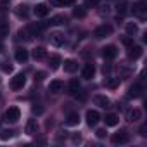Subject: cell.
<instances>
[{"instance_id":"cell-1","label":"cell","mask_w":147,"mask_h":147,"mask_svg":"<svg viewBox=\"0 0 147 147\" xmlns=\"http://www.w3.org/2000/svg\"><path fill=\"white\" fill-rule=\"evenodd\" d=\"M113 33V26L111 24H100L99 28H95V31H94V36L97 38V40H102V38H106V36H109Z\"/></svg>"},{"instance_id":"cell-2","label":"cell","mask_w":147,"mask_h":147,"mask_svg":"<svg viewBox=\"0 0 147 147\" xmlns=\"http://www.w3.org/2000/svg\"><path fill=\"white\" fill-rule=\"evenodd\" d=\"M130 142V135H128V131L126 130H119L118 133H114L113 135V144H119V145H123V144H128Z\"/></svg>"},{"instance_id":"cell-3","label":"cell","mask_w":147,"mask_h":147,"mask_svg":"<svg viewBox=\"0 0 147 147\" xmlns=\"http://www.w3.org/2000/svg\"><path fill=\"white\" fill-rule=\"evenodd\" d=\"M19 118H21V111H19V107L12 106V107L7 109V113H5V121H9V123H16Z\"/></svg>"},{"instance_id":"cell-4","label":"cell","mask_w":147,"mask_h":147,"mask_svg":"<svg viewBox=\"0 0 147 147\" xmlns=\"http://www.w3.org/2000/svg\"><path fill=\"white\" fill-rule=\"evenodd\" d=\"M145 7H147V4H145V0H138V2H135L133 4V7H131V12L135 14V16H138V18H145Z\"/></svg>"},{"instance_id":"cell-5","label":"cell","mask_w":147,"mask_h":147,"mask_svg":"<svg viewBox=\"0 0 147 147\" xmlns=\"http://www.w3.org/2000/svg\"><path fill=\"white\" fill-rule=\"evenodd\" d=\"M26 83V76L23 75V73H19V75H16L12 80H11V88L12 90H21Z\"/></svg>"},{"instance_id":"cell-6","label":"cell","mask_w":147,"mask_h":147,"mask_svg":"<svg viewBox=\"0 0 147 147\" xmlns=\"http://www.w3.org/2000/svg\"><path fill=\"white\" fill-rule=\"evenodd\" d=\"M82 76H83L85 80H92V78L95 76V66H94L92 62H88V64H85V66H83Z\"/></svg>"},{"instance_id":"cell-7","label":"cell","mask_w":147,"mask_h":147,"mask_svg":"<svg viewBox=\"0 0 147 147\" xmlns=\"http://www.w3.org/2000/svg\"><path fill=\"white\" fill-rule=\"evenodd\" d=\"M14 57H16L18 62H26L28 57H30V54H28V50H26L24 47H18L16 52H14Z\"/></svg>"},{"instance_id":"cell-8","label":"cell","mask_w":147,"mask_h":147,"mask_svg":"<svg viewBox=\"0 0 147 147\" xmlns=\"http://www.w3.org/2000/svg\"><path fill=\"white\" fill-rule=\"evenodd\" d=\"M116 55H118V49L114 45H107V47L102 49V57L104 59H114Z\"/></svg>"},{"instance_id":"cell-9","label":"cell","mask_w":147,"mask_h":147,"mask_svg":"<svg viewBox=\"0 0 147 147\" xmlns=\"http://www.w3.org/2000/svg\"><path fill=\"white\" fill-rule=\"evenodd\" d=\"M99 119H100V114L97 113V111H87V123H88V126H95L97 123H99Z\"/></svg>"},{"instance_id":"cell-10","label":"cell","mask_w":147,"mask_h":147,"mask_svg":"<svg viewBox=\"0 0 147 147\" xmlns=\"http://www.w3.org/2000/svg\"><path fill=\"white\" fill-rule=\"evenodd\" d=\"M43 30H45V24H42V23H31V24L28 26V31H30L33 36H38L40 33H43Z\"/></svg>"},{"instance_id":"cell-11","label":"cell","mask_w":147,"mask_h":147,"mask_svg":"<svg viewBox=\"0 0 147 147\" xmlns=\"http://www.w3.org/2000/svg\"><path fill=\"white\" fill-rule=\"evenodd\" d=\"M50 43H52L54 47H61V45H64V35L59 33V31L50 33Z\"/></svg>"},{"instance_id":"cell-12","label":"cell","mask_w":147,"mask_h":147,"mask_svg":"<svg viewBox=\"0 0 147 147\" xmlns=\"http://www.w3.org/2000/svg\"><path fill=\"white\" fill-rule=\"evenodd\" d=\"M142 52H144V50H142L140 45H130V47H128V57L133 59V61L138 59V57L142 55Z\"/></svg>"},{"instance_id":"cell-13","label":"cell","mask_w":147,"mask_h":147,"mask_svg":"<svg viewBox=\"0 0 147 147\" xmlns=\"http://www.w3.org/2000/svg\"><path fill=\"white\" fill-rule=\"evenodd\" d=\"M140 118H142V111H140V109H137V107H133V109H130V111L126 113V121L135 123V121H138Z\"/></svg>"},{"instance_id":"cell-14","label":"cell","mask_w":147,"mask_h":147,"mask_svg":"<svg viewBox=\"0 0 147 147\" xmlns=\"http://www.w3.org/2000/svg\"><path fill=\"white\" fill-rule=\"evenodd\" d=\"M62 67H64L66 73H75V71L78 69V62H76L75 59H66L64 64H62Z\"/></svg>"},{"instance_id":"cell-15","label":"cell","mask_w":147,"mask_h":147,"mask_svg":"<svg viewBox=\"0 0 147 147\" xmlns=\"http://www.w3.org/2000/svg\"><path fill=\"white\" fill-rule=\"evenodd\" d=\"M140 95H142V85L135 83V85H131V87L128 88V97H130V99H137V97H140Z\"/></svg>"},{"instance_id":"cell-16","label":"cell","mask_w":147,"mask_h":147,"mask_svg":"<svg viewBox=\"0 0 147 147\" xmlns=\"http://www.w3.org/2000/svg\"><path fill=\"white\" fill-rule=\"evenodd\" d=\"M24 131H26L28 135H35V133L38 131L36 121H35V119H28V123H26V126H24Z\"/></svg>"},{"instance_id":"cell-17","label":"cell","mask_w":147,"mask_h":147,"mask_svg":"<svg viewBox=\"0 0 147 147\" xmlns=\"http://www.w3.org/2000/svg\"><path fill=\"white\" fill-rule=\"evenodd\" d=\"M33 11H35V14H36L38 18H45V16L49 14V7H47V4H38Z\"/></svg>"},{"instance_id":"cell-18","label":"cell","mask_w":147,"mask_h":147,"mask_svg":"<svg viewBox=\"0 0 147 147\" xmlns=\"http://www.w3.org/2000/svg\"><path fill=\"white\" fill-rule=\"evenodd\" d=\"M47 57V50L43 49V47H36L35 50H33V59L35 61H43Z\"/></svg>"},{"instance_id":"cell-19","label":"cell","mask_w":147,"mask_h":147,"mask_svg":"<svg viewBox=\"0 0 147 147\" xmlns=\"http://www.w3.org/2000/svg\"><path fill=\"white\" fill-rule=\"evenodd\" d=\"M94 102H95L97 106H100V107H109V104H111V100H109L106 95H95V97H94Z\"/></svg>"},{"instance_id":"cell-20","label":"cell","mask_w":147,"mask_h":147,"mask_svg":"<svg viewBox=\"0 0 147 147\" xmlns=\"http://www.w3.org/2000/svg\"><path fill=\"white\" fill-rule=\"evenodd\" d=\"M78 123H80V114L78 113H71L66 119V125H69V126H76Z\"/></svg>"},{"instance_id":"cell-21","label":"cell","mask_w":147,"mask_h":147,"mask_svg":"<svg viewBox=\"0 0 147 147\" xmlns=\"http://www.w3.org/2000/svg\"><path fill=\"white\" fill-rule=\"evenodd\" d=\"M49 90H50L52 94L61 92V90H62V82H61V80H52L50 85H49Z\"/></svg>"},{"instance_id":"cell-22","label":"cell","mask_w":147,"mask_h":147,"mask_svg":"<svg viewBox=\"0 0 147 147\" xmlns=\"http://www.w3.org/2000/svg\"><path fill=\"white\" fill-rule=\"evenodd\" d=\"M104 121H106V125L107 126H116L118 123H119V118L116 116V114H106V118H104Z\"/></svg>"},{"instance_id":"cell-23","label":"cell","mask_w":147,"mask_h":147,"mask_svg":"<svg viewBox=\"0 0 147 147\" xmlns=\"http://www.w3.org/2000/svg\"><path fill=\"white\" fill-rule=\"evenodd\" d=\"M52 5H59V7H69V5H75L76 0H50Z\"/></svg>"},{"instance_id":"cell-24","label":"cell","mask_w":147,"mask_h":147,"mask_svg":"<svg viewBox=\"0 0 147 147\" xmlns=\"http://www.w3.org/2000/svg\"><path fill=\"white\" fill-rule=\"evenodd\" d=\"M80 92V82L78 80H71L69 82V94L71 95H76Z\"/></svg>"},{"instance_id":"cell-25","label":"cell","mask_w":147,"mask_h":147,"mask_svg":"<svg viewBox=\"0 0 147 147\" xmlns=\"http://www.w3.org/2000/svg\"><path fill=\"white\" fill-rule=\"evenodd\" d=\"M16 16L18 18H28V5H24V4L18 5L16 7Z\"/></svg>"},{"instance_id":"cell-26","label":"cell","mask_w":147,"mask_h":147,"mask_svg":"<svg viewBox=\"0 0 147 147\" xmlns=\"http://www.w3.org/2000/svg\"><path fill=\"white\" fill-rule=\"evenodd\" d=\"M61 64H62L61 55H57V54H55V55H52V57H50V67H52V69H57Z\"/></svg>"},{"instance_id":"cell-27","label":"cell","mask_w":147,"mask_h":147,"mask_svg":"<svg viewBox=\"0 0 147 147\" xmlns=\"http://www.w3.org/2000/svg\"><path fill=\"white\" fill-rule=\"evenodd\" d=\"M73 16H75V18H78V19L85 18V16H87V11H85V7H76V9H73Z\"/></svg>"},{"instance_id":"cell-28","label":"cell","mask_w":147,"mask_h":147,"mask_svg":"<svg viewBox=\"0 0 147 147\" xmlns=\"http://www.w3.org/2000/svg\"><path fill=\"white\" fill-rule=\"evenodd\" d=\"M137 31H138V26L135 24V23H126V33L128 35H137Z\"/></svg>"},{"instance_id":"cell-29","label":"cell","mask_w":147,"mask_h":147,"mask_svg":"<svg viewBox=\"0 0 147 147\" xmlns=\"http://www.w3.org/2000/svg\"><path fill=\"white\" fill-rule=\"evenodd\" d=\"M64 23H66V18L64 16H54L50 19V24H54V26H59V24H64Z\"/></svg>"},{"instance_id":"cell-30","label":"cell","mask_w":147,"mask_h":147,"mask_svg":"<svg viewBox=\"0 0 147 147\" xmlns=\"http://www.w3.org/2000/svg\"><path fill=\"white\" fill-rule=\"evenodd\" d=\"M118 85H119V78H109L106 82V87H109V88H116Z\"/></svg>"},{"instance_id":"cell-31","label":"cell","mask_w":147,"mask_h":147,"mask_svg":"<svg viewBox=\"0 0 147 147\" xmlns=\"http://www.w3.org/2000/svg\"><path fill=\"white\" fill-rule=\"evenodd\" d=\"M12 137H14V131L12 130H4L2 133H0V138H2V140H9Z\"/></svg>"},{"instance_id":"cell-32","label":"cell","mask_w":147,"mask_h":147,"mask_svg":"<svg viewBox=\"0 0 147 147\" xmlns=\"http://www.w3.org/2000/svg\"><path fill=\"white\" fill-rule=\"evenodd\" d=\"M7 33H9V24L7 23H2V24H0V35L5 36Z\"/></svg>"},{"instance_id":"cell-33","label":"cell","mask_w":147,"mask_h":147,"mask_svg":"<svg viewBox=\"0 0 147 147\" xmlns=\"http://www.w3.org/2000/svg\"><path fill=\"white\" fill-rule=\"evenodd\" d=\"M31 111H33V114H42V113H43V107H42L40 104H35V106L31 107Z\"/></svg>"},{"instance_id":"cell-34","label":"cell","mask_w":147,"mask_h":147,"mask_svg":"<svg viewBox=\"0 0 147 147\" xmlns=\"http://www.w3.org/2000/svg\"><path fill=\"white\" fill-rule=\"evenodd\" d=\"M95 135H97V138H106L107 131H106V128H99V130L95 131Z\"/></svg>"},{"instance_id":"cell-35","label":"cell","mask_w":147,"mask_h":147,"mask_svg":"<svg viewBox=\"0 0 147 147\" xmlns=\"http://www.w3.org/2000/svg\"><path fill=\"white\" fill-rule=\"evenodd\" d=\"M2 71H4V73H11V71H12V66H11L9 62H4V64H2Z\"/></svg>"},{"instance_id":"cell-36","label":"cell","mask_w":147,"mask_h":147,"mask_svg":"<svg viewBox=\"0 0 147 147\" xmlns=\"http://www.w3.org/2000/svg\"><path fill=\"white\" fill-rule=\"evenodd\" d=\"M121 42H123V45H126V47H130V45H133V38H128V36H125V38H123Z\"/></svg>"},{"instance_id":"cell-37","label":"cell","mask_w":147,"mask_h":147,"mask_svg":"<svg viewBox=\"0 0 147 147\" xmlns=\"http://www.w3.org/2000/svg\"><path fill=\"white\" fill-rule=\"evenodd\" d=\"M43 78H45V73H43V71H38L36 75H35V80H38V82H42Z\"/></svg>"},{"instance_id":"cell-38","label":"cell","mask_w":147,"mask_h":147,"mask_svg":"<svg viewBox=\"0 0 147 147\" xmlns=\"http://www.w3.org/2000/svg\"><path fill=\"white\" fill-rule=\"evenodd\" d=\"M125 7H126V4L118 5V12H119V16H123V14H125Z\"/></svg>"},{"instance_id":"cell-39","label":"cell","mask_w":147,"mask_h":147,"mask_svg":"<svg viewBox=\"0 0 147 147\" xmlns=\"http://www.w3.org/2000/svg\"><path fill=\"white\" fill-rule=\"evenodd\" d=\"M11 2H12V0H0V5H2V7H7Z\"/></svg>"},{"instance_id":"cell-40","label":"cell","mask_w":147,"mask_h":147,"mask_svg":"<svg viewBox=\"0 0 147 147\" xmlns=\"http://www.w3.org/2000/svg\"><path fill=\"white\" fill-rule=\"evenodd\" d=\"M145 131H147V128H145V126H142V128H140V135H142V137H145V135H147Z\"/></svg>"},{"instance_id":"cell-41","label":"cell","mask_w":147,"mask_h":147,"mask_svg":"<svg viewBox=\"0 0 147 147\" xmlns=\"http://www.w3.org/2000/svg\"><path fill=\"white\" fill-rule=\"evenodd\" d=\"M73 142H82V137H78V135H75V137H73Z\"/></svg>"},{"instance_id":"cell-42","label":"cell","mask_w":147,"mask_h":147,"mask_svg":"<svg viewBox=\"0 0 147 147\" xmlns=\"http://www.w3.org/2000/svg\"><path fill=\"white\" fill-rule=\"evenodd\" d=\"M4 50V43H2V40H0V52Z\"/></svg>"}]
</instances>
